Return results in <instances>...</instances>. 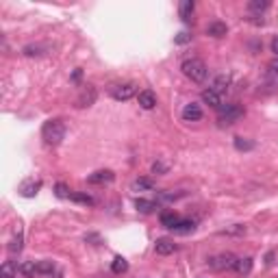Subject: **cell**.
I'll return each instance as SVG.
<instances>
[{"label":"cell","mask_w":278,"mask_h":278,"mask_svg":"<svg viewBox=\"0 0 278 278\" xmlns=\"http://www.w3.org/2000/svg\"><path fill=\"white\" fill-rule=\"evenodd\" d=\"M174 41H176V43H187V41H192V35H189L187 31H183V33H178Z\"/></svg>","instance_id":"obj_32"},{"label":"cell","mask_w":278,"mask_h":278,"mask_svg":"<svg viewBox=\"0 0 278 278\" xmlns=\"http://www.w3.org/2000/svg\"><path fill=\"white\" fill-rule=\"evenodd\" d=\"M111 96L116 100H130L133 96H137V83H122L111 87Z\"/></svg>","instance_id":"obj_5"},{"label":"cell","mask_w":278,"mask_h":278,"mask_svg":"<svg viewBox=\"0 0 278 278\" xmlns=\"http://www.w3.org/2000/svg\"><path fill=\"white\" fill-rule=\"evenodd\" d=\"M18 272H20L18 263H13V261H4L2 268H0V276L2 278H15L18 276Z\"/></svg>","instance_id":"obj_18"},{"label":"cell","mask_w":278,"mask_h":278,"mask_svg":"<svg viewBox=\"0 0 278 278\" xmlns=\"http://www.w3.org/2000/svg\"><path fill=\"white\" fill-rule=\"evenodd\" d=\"M174 250H176V243H174V239H170V237L157 239V243H155V252H157V254H161V257H167V254L174 252Z\"/></svg>","instance_id":"obj_10"},{"label":"cell","mask_w":278,"mask_h":278,"mask_svg":"<svg viewBox=\"0 0 278 278\" xmlns=\"http://www.w3.org/2000/svg\"><path fill=\"white\" fill-rule=\"evenodd\" d=\"M54 268H57V265H54L52 261H48V259L37 261V274H40V276H52Z\"/></svg>","instance_id":"obj_23"},{"label":"cell","mask_w":278,"mask_h":278,"mask_svg":"<svg viewBox=\"0 0 278 278\" xmlns=\"http://www.w3.org/2000/svg\"><path fill=\"white\" fill-rule=\"evenodd\" d=\"M174 233H181V235H187V233H194L196 231V222L194 220H181L176 226L172 228Z\"/></svg>","instance_id":"obj_22"},{"label":"cell","mask_w":278,"mask_h":278,"mask_svg":"<svg viewBox=\"0 0 278 278\" xmlns=\"http://www.w3.org/2000/svg\"><path fill=\"white\" fill-rule=\"evenodd\" d=\"M159 222H161V226H165V228H172L181 222V215L176 213V211H163V213L159 215Z\"/></svg>","instance_id":"obj_13"},{"label":"cell","mask_w":278,"mask_h":278,"mask_svg":"<svg viewBox=\"0 0 278 278\" xmlns=\"http://www.w3.org/2000/svg\"><path fill=\"white\" fill-rule=\"evenodd\" d=\"M96 87L91 85H85L83 91H80V96L76 98V107H91L96 102Z\"/></svg>","instance_id":"obj_8"},{"label":"cell","mask_w":278,"mask_h":278,"mask_svg":"<svg viewBox=\"0 0 278 278\" xmlns=\"http://www.w3.org/2000/svg\"><path fill=\"white\" fill-rule=\"evenodd\" d=\"M113 181H116V174H113L111 170H98V172L87 176V183L89 185H107V183H113Z\"/></svg>","instance_id":"obj_7"},{"label":"cell","mask_w":278,"mask_h":278,"mask_svg":"<svg viewBox=\"0 0 278 278\" xmlns=\"http://www.w3.org/2000/svg\"><path fill=\"white\" fill-rule=\"evenodd\" d=\"M270 70H272V74H278V61H274L270 65Z\"/></svg>","instance_id":"obj_34"},{"label":"cell","mask_w":278,"mask_h":278,"mask_svg":"<svg viewBox=\"0 0 278 278\" xmlns=\"http://www.w3.org/2000/svg\"><path fill=\"white\" fill-rule=\"evenodd\" d=\"M137 102L141 109H146V111H150V109L157 107V94L152 89H144L137 94Z\"/></svg>","instance_id":"obj_9"},{"label":"cell","mask_w":278,"mask_h":278,"mask_svg":"<svg viewBox=\"0 0 278 278\" xmlns=\"http://www.w3.org/2000/svg\"><path fill=\"white\" fill-rule=\"evenodd\" d=\"M181 72L187 76L192 83H204L206 76H209V68H206V63L202 61V59H185V61L181 63Z\"/></svg>","instance_id":"obj_1"},{"label":"cell","mask_w":278,"mask_h":278,"mask_svg":"<svg viewBox=\"0 0 278 278\" xmlns=\"http://www.w3.org/2000/svg\"><path fill=\"white\" fill-rule=\"evenodd\" d=\"M222 98H224V96H220L217 91L211 89V87H209V89H204V91H202V102H204V105H209V107L220 109L222 105H224V102H222Z\"/></svg>","instance_id":"obj_12"},{"label":"cell","mask_w":278,"mask_h":278,"mask_svg":"<svg viewBox=\"0 0 278 278\" xmlns=\"http://www.w3.org/2000/svg\"><path fill=\"white\" fill-rule=\"evenodd\" d=\"M41 139L46 141L48 146H59V144H61V141L65 139V124H63V119L52 118V119H48V122H43Z\"/></svg>","instance_id":"obj_2"},{"label":"cell","mask_w":278,"mask_h":278,"mask_svg":"<svg viewBox=\"0 0 278 278\" xmlns=\"http://www.w3.org/2000/svg\"><path fill=\"white\" fill-rule=\"evenodd\" d=\"M22 241H24V237H22V233L18 231V235L11 239V243H9V252L11 254H20L22 252Z\"/></svg>","instance_id":"obj_26"},{"label":"cell","mask_w":278,"mask_h":278,"mask_svg":"<svg viewBox=\"0 0 278 278\" xmlns=\"http://www.w3.org/2000/svg\"><path fill=\"white\" fill-rule=\"evenodd\" d=\"M228 87H231V76H226V74H220L217 79L213 80V85H211V89L217 91L220 96H224L226 91H228Z\"/></svg>","instance_id":"obj_14"},{"label":"cell","mask_w":278,"mask_h":278,"mask_svg":"<svg viewBox=\"0 0 278 278\" xmlns=\"http://www.w3.org/2000/svg\"><path fill=\"white\" fill-rule=\"evenodd\" d=\"M135 206H137L139 213H152L157 209V202L155 200H146V198H137L135 200Z\"/></svg>","instance_id":"obj_20"},{"label":"cell","mask_w":278,"mask_h":278,"mask_svg":"<svg viewBox=\"0 0 278 278\" xmlns=\"http://www.w3.org/2000/svg\"><path fill=\"white\" fill-rule=\"evenodd\" d=\"M270 7L268 0H252V2H248V9L252 11V13H261V11H265Z\"/></svg>","instance_id":"obj_28"},{"label":"cell","mask_w":278,"mask_h":278,"mask_svg":"<svg viewBox=\"0 0 278 278\" xmlns=\"http://www.w3.org/2000/svg\"><path fill=\"white\" fill-rule=\"evenodd\" d=\"M235 272L239 276H248L252 272V257H243V259H237L235 263Z\"/></svg>","instance_id":"obj_17"},{"label":"cell","mask_w":278,"mask_h":278,"mask_svg":"<svg viewBox=\"0 0 278 278\" xmlns=\"http://www.w3.org/2000/svg\"><path fill=\"white\" fill-rule=\"evenodd\" d=\"M20 274L24 278L40 276V274H37V261H24V263H20Z\"/></svg>","instance_id":"obj_19"},{"label":"cell","mask_w":278,"mask_h":278,"mask_svg":"<svg viewBox=\"0 0 278 278\" xmlns=\"http://www.w3.org/2000/svg\"><path fill=\"white\" fill-rule=\"evenodd\" d=\"M111 272L113 274H126L128 272V261L124 257H116L113 259V263H111Z\"/></svg>","instance_id":"obj_24"},{"label":"cell","mask_w":278,"mask_h":278,"mask_svg":"<svg viewBox=\"0 0 278 278\" xmlns=\"http://www.w3.org/2000/svg\"><path fill=\"white\" fill-rule=\"evenodd\" d=\"M185 192H159L157 194V202H172V200L183 198Z\"/></svg>","instance_id":"obj_25"},{"label":"cell","mask_w":278,"mask_h":278,"mask_svg":"<svg viewBox=\"0 0 278 278\" xmlns=\"http://www.w3.org/2000/svg\"><path fill=\"white\" fill-rule=\"evenodd\" d=\"M235 148L237 150H252L254 144L252 141H248V139H243V137H235Z\"/></svg>","instance_id":"obj_30"},{"label":"cell","mask_w":278,"mask_h":278,"mask_svg":"<svg viewBox=\"0 0 278 278\" xmlns=\"http://www.w3.org/2000/svg\"><path fill=\"white\" fill-rule=\"evenodd\" d=\"M228 33V26L224 24V22H211L209 26H206V35H211V37H224Z\"/></svg>","instance_id":"obj_16"},{"label":"cell","mask_w":278,"mask_h":278,"mask_svg":"<svg viewBox=\"0 0 278 278\" xmlns=\"http://www.w3.org/2000/svg\"><path fill=\"white\" fill-rule=\"evenodd\" d=\"M194 9H196V4L192 2V0H183L181 2V9H178V13H181V20L183 22H194Z\"/></svg>","instance_id":"obj_15"},{"label":"cell","mask_w":278,"mask_h":278,"mask_svg":"<svg viewBox=\"0 0 278 278\" xmlns=\"http://www.w3.org/2000/svg\"><path fill=\"white\" fill-rule=\"evenodd\" d=\"M155 189V181L152 178H137L133 183V192H152Z\"/></svg>","instance_id":"obj_21"},{"label":"cell","mask_w":278,"mask_h":278,"mask_svg":"<svg viewBox=\"0 0 278 278\" xmlns=\"http://www.w3.org/2000/svg\"><path fill=\"white\" fill-rule=\"evenodd\" d=\"M165 172H167V165L163 161L152 163V174H165Z\"/></svg>","instance_id":"obj_31"},{"label":"cell","mask_w":278,"mask_h":278,"mask_svg":"<svg viewBox=\"0 0 278 278\" xmlns=\"http://www.w3.org/2000/svg\"><path fill=\"white\" fill-rule=\"evenodd\" d=\"M70 200H74V202H80V204H89V206H91V204H96V200L91 198L89 194H79V192L70 196Z\"/></svg>","instance_id":"obj_27"},{"label":"cell","mask_w":278,"mask_h":278,"mask_svg":"<svg viewBox=\"0 0 278 278\" xmlns=\"http://www.w3.org/2000/svg\"><path fill=\"white\" fill-rule=\"evenodd\" d=\"M54 194H57V198H70V187L65 183H57L54 185Z\"/></svg>","instance_id":"obj_29"},{"label":"cell","mask_w":278,"mask_h":278,"mask_svg":"<svg viewBox=\"0 0 278 278\" xmlns=\"http://www.w3.org/2000/svg\"><path fill=\"white\" fill-rule=\"evenodd\" d=\"M181 116L185 122H198V119H202V107H200L198 102H189V105L183 107Z\"/></svg>","instance_id":"obj_6"},{"label":"cell","mask_w":278,"mask_h":278,"mask_svg":"<svg viewBox=\"0 0 278 278\" xmlns=\"http://www.w3.org/2000/svg\"><path fill=\"white\" fill-rule=\"evenodd\" d=\"M235 263H237V257L233 252H222V254H215V257L209 259V268L215 272L235 270Z\"/></svg>","instance_id":"obj_4"},{"label":"cell","mask_w":278,"mask_h":278,"mask_svg":"<svg viewBox=\"0 0 278 278\" xmlns=\"http://www.w3.org/2000/svg\"><path fill=\"white\" fill-rule=\"evenodd\" d=\"M239 118H243V109L239 105H222L217 109V119H220L222 126H231Z\"/></svg>","instance_id":"obj_3"},{"label":"cell","mask_w":278,"mask_h":278,"mask_svg":"<svg viewBox=\"0 0 278 278\" xmlns=\"http://www.w3.org/2000/svg\"><path fill=\"white\" fill-rule=\"evenodd\" d=\"M272 52H274L276 57H278V37H274V40H272Z\"/></svg>","instance_id":"obj_33"},{"label":"cell","mask_w":278,"mask_h":278,"mask_svg":"<svg viewBox=\"0 0 278 278\" xmlns=\"http://www.w3.org/2000/svg\"><path fill=\"white\" fill-rule=\"evenodd\" d=\"M41 189V181H35V178H29V181L22 183L20 187V194L24 196V198H33V196H37V192Z\"/></svg>","instance_id":"obj_11"}]
</instances>
